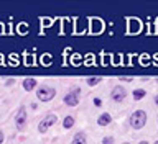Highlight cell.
<instances>
[{
  "instance_id": "cell-1",
  "label": "cell",
  "mask_w": 158,
  "mask_h": 144,
  "mask_svg": "<svg viewBox=\"0 0 158 144\" xmlns=\"http://www.w3.org/2000/svg\"><path fill=\"white\" fill-rule=\"evenodd\" d=\"M130 126L133 130H142L147 125V111L145 110H137L130 115Z\"/></svg>"
},
{
  "instance_id": "cell-2",
  "label": "cell",
  "mask_w": 158,
  "mask_h": 144,
  "mask_svg": "<svg viewBox=\"0 0 158 144\" xmlns=\"http://www.w3.org/2000/svg\"><path fill=\"white\" fill-rule=\"evenodd\" d=\"M36 97L40 102H49L56 97V90L49 85H40L36 88Z\"/></svg>"
},
{
  "instance_id": "cell-3",
  "label": "cell",
  "mask_w": 158,
  "mask_h": 144,
  "mask_svg": "<svg viewBox=\"0 0 158 144\" xmlns=\"http://www.w3.org/2000/svg\"><path fill=\"white\" fill-rule=\"evenodd\" d=\"M56 121H58V116L56 115H53V113H49V115H46L43 118L41 121H40V125H38V133L40 134H43V133H46L51 126L56 125Z\"/></svg>"
},
{
  "instance_id": "cell-4",
  "label": "cell",
  "mask_w": 158,
  "mask_h": 144,
  "mask_svg": "<svg viewBox=\"0 0 158 144\" xmlns=\"http://www.w3.org/2000/svg\"><path fill=\"white\" fill-rule=\"evenodd\" d=\"M79 93H81V90L79 88H74V90H71L69 93H66L63 98V102L66 103V107H76L77 103H79Z\"/></svg>"
},
{
  "instance_id": "cell-5",
  "label": "cell",
  "mask_w": 158,
  "mask_h": 144,
  "mask_svg": "<svg viewBox=\"0 0 158 144\" xmlns=\"http://www.w3.org/2000/svg\"><path fill=\"white\" fill-rule=\"evenodd\" d=\"M13 120H15V125H17V128L22 131L23 128L27 126V108H25V107H20Z\"/></svg>"
},
{
  "instance_id": "cell-6",
  "label": "cell",
  "mask_w": 158,
  "mask_h": 144,
  "mask_svg": "<svg viewBox=\"0 0 158 144\" xmlns=\"http://www.w3.org/2000/svg\"><path fill=\"white\" fill-rule=\"evenodd\" d=\"M125 97H127V90H125V88H123L122 85H115V87L112 88L110 98H112V100L115 102V103H120Z\"/></svg>"
},
{
  "instance_id": "cell-7",
  "label": "cell",
  "mask_w": 158,
  "mask_h": 144,
  "mask_svg": "<svg viewBox=\"0 0 158 144\" xmlns=\"http://www.w3.org/2000/svg\"><path fill=\"white\" fill-rule=\"evenodd\" d=\"M112 123V115L110 113H101V115H99V118H97V125L99 126H109Z\"/></svg>"
},
{
  "instance_id": "cell-8",
  "label": "cell",
  "mask_w": 158,
  "mask_h": 144,
  "mask_svg": "<svg viewBox=\"0 0 158 144\" xmlns=\"http://www.w3.org/2000/svg\"><path fill=\"white\" fill-rule=\"evenodd\" d=\"M36 85H38V80H36V79H33V77H28V79H25V80H23V88L27 92L35 90Z\"/></svg>"
},
{
  "instance_id": "cell-9",
  "label": "cell",
  "mask_w": 158,
  "mask_h": 144,
  "mask_svg": "<svg viewBox=\"0 0 158 144\" xmlns=\"http://www.w3.org/2000/svg\"><path fill=\"white\" fill-rule=\"evenodd\" d=\"M69 144H87V138H86L84 133H76L74 138H73V141Z\"/></svg>"
},
{
  "instance_id": "cell-10",
  "label": "cell",
  "mask_w": 158,
  "mask_h": 144,
  "mask_svg": "<svg viewBox=\"0 0 158 144\" xmlns=\"http://www.w3.org/2000/svg\"><path fill=\"white\" fill-rule=\"evenodd\" d=\"M74 123H76V120H74V116L68 115V116L63 120V128H64V130H71V128L74 126Z\"/></svg>"
},
{
  "instance_id": "cell-11",
  "label": "cell",
  "mask_w": 158,
  "mask_h": 144,
  "mask_svg": "<svg viewBox=\"0 0 158 144\" xmlns=\"http://www.w3.org/2000/svg\"><path fill=\"white\" fill-rule=\"evenodd\" d=\"M145 95H147V92L143 90V88H135V90L132 92L133 100H142V98H145Z\"/></svg>"
},
{
  "instance_id": "cell-12",
  "label": "cell",
  "mask_w": 158,
  "mask_h": 144,
  "mask_svg": "<svg viewBox=\"0 0 158 144\" xmlns=\"http://www.w3.org/2000/svg\"><path fill=\"white\" fill-rule=\"evenodd\" d=\"M101 80H102L101 76H94V77H87L86 79V82H87L89 87H96L97 84H101Z\"/></svg>"
},
{
  "instance_id": "cell-13",
  "label": "cell",
  "mask_w": 158,
  "mask_h": 144,
  "mask_svg": "<svg viewBox=\"0 0 158 144\" xmlns=\"http://www.w3.org/2000/svg\"><path fill=\"white\" fill-rule=\"evenodd\" d=\"M115 142V139H114V136H106L102 139V144H114Z\"/></svg>"
},
{
  "instance_id": "cell-14",
  "label": "cell",
  "mask_w": 158,
  "mask_h": 144,
  "mask_svg": "<svg viewBox=\"0 0 158 144\" xmlns=\"http://www.w3.org/2000/svg\"><path fill=\"white\" fill-rule=\"evenodd\" d=\"M92 102H94V105H96V107H102V100H101L99 97H96Z\"/></svg>"
},
{
  "instance_id": "cell-15",
  "label": "cell",
  "mask_w": 158,
  "mask_h": 144,
  "mask_svg": "<svg viewBox=\"0 0 158 144\" xmlns=\"http://www.w3.org/2000/svg\"><path fill=\"white\" fill-rule=\"evenodd\" d=\"M118 80H123V82H132V77H118Z\"/></svg>"
},
{
  "instance_id": "cell-16",
  "label": "cell",
  "mask_w": 158,
  "mask_h": 144,
  "mask_svg": "<svg viewBox=\"0 0 158 144\" xmlns=\"http://www.w3.org/2000/svg\"><path fill=\"white\" fill-rule=\"evenodd\" d=\"M3 139H5V134H3V131H0V144L3 142Z\"/></svg>"
},
{
  "instance_id": "cell-17",
  "label": "cell",
  "mask_w": 158,
  "mask_h": 144,
  "mask_svg": "<svg viewBox=\"0 0 158 144\" xmlns=\"http://www.w3.org/2000/svg\"><path fill=\"white\" fill-rule=\"evenodd\" d=\"M155 105L158 107V93H156V95H155Z\"/></svg>"
},
{
  "instance_id": "cell-18",
  "label": "cell",
  "mask_w": 158,
  "mask_h": 144,
  "mask_svg": "<svg viewBox=\"0 0 158 144\" xmlns=\"http://www.w3.org/2000/svg\"><path fill=\"white\" fill-rule=\"evenodd\" d=\"M138 144H148L147 141H140V142H138Z\"/></svg>"
},
{
  "instance_id": "cell-19",
  "label": "cell",
  "mask_w": 158,
  "mask_h": 144,
  "mask_svg": "<svg viewBox=\"0 0 158 144\" xmlns=\"http://www.w3.org/2000/svg\"><path fill=\"white\" fill-rule=\"evenodd\" d=\"M153 144H158V139H156V141H155V142H153Z\"/></svg>"
},
{
  "instance_id": "cell-20",
  "label": "cell",
  "mask_w": 158,
  "mask_h": 144,
  "mask_svg": "<svg viewBox=\"0 0 158 144\" xmlns=\"http://www.w3.org/2000/svg\"><path fill=\"white\" fill-rule=\"evenodd\" d=\"M122 144H130V142H122Z\"/></svg>"
},
{
  "instance_id": "cell-21",
  "label": "cell",
  "mask_w": 158,
  "mask_h": 144,
  "mask_svg": "<svg viewBox=\"0 0 158 144\" xmlns=\"http://www.w3.org/2000/svg\"><path fill=\"white\" fill-rule=\"evenodd\" d=\"M156 123H158V116H156Z\"/></svg>"
},
{
  "instance_id": "cell-22",
  "label": "cell",
  "mask_w": 158,
  "mask_h": 144,
  "mask_svg": "<svg viewBox=\"0 0 158 144\" xmlns=\"http://www.w3.org/2000/svg\"><path fill=\"white\" fill-rule=\"evenodd\" d=\"M156 82H158V80H156Z\"/></svg>"
}]
</instances>
